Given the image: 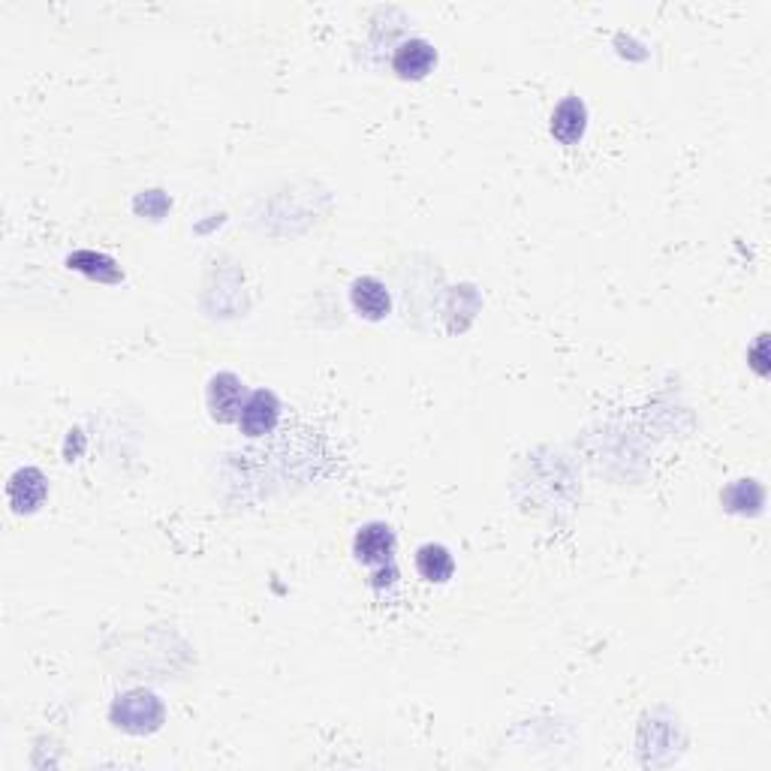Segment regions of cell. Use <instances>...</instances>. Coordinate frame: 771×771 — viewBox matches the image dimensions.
Returning <instances> with one entry per match:
<instances>
[{
	"instance_id": "10",
	"label": "cell",
	"mask_w": 771,
	"mask_h": 771,
	"mask_svg": "<svg viewBox=\"0 0 771 771\" xmlns=\"http://www.w3.org/2000/svg\"><path fill=\"white\" fill-rule=\"evenodd\" d=\"M67 268L93 277V280H100V284H121V280H124V272L118 268V263L112 256L93 254V251H76V254H69Z\"/></svg>"
},
{
	"instance_id": "6",
	"label": "cell",
	"mask_w": 771,
	"mask_h": 771,
	"mask_svg": "<svg viewBox=\"0 0 771 771\" xmlns=\"http://www.w3.org/2000/svg\"><path fill=\"white\" fill-rule=\"evenodd\" d=\"M438 64V48L431 46L428 40H404L401 46L395 48L392 55V69L398 73V79L404 81H419L426 79L428 73Z\"/></svg>"
},
{
	"instance_id": "8",
	"label": "cell",
	"mask_w": 771,
	"mask_h": 771,
	"mask_svg": "<svg viewBox=\"0 0 771 771\" xmlns=\"http://www.w3.org/2000/svg\"><path fill=\"white\" fill-rule=\"evenodd\" d=\"M587 133V106L582 97H564L552 112V136L573 148Z\"/></svg>"
},
{
	"instance_id": "1",
	"label": "cell",
	"mask_w": 771,
	"mask_h": 771,
	"mask_svg": "<svg viewBox=\"0 0 771 771\" xmlns=\"http://www.w3.org/2000/svg\"><path fill=\"white\" fill-rule=\"evenodd\" d=\"M112 724L128 733V736H151L157 733L166 720V705L157 693L145 691V687H136V691H128L118 696L112 703Z\"/></svg>"
},
{
	"instance_id": "11",
	"label": "cell",
	"mask_w": 771,
	"mask_h": 771,
	"mask_svg": "<svg viewBox=\"0 0 771 771\" xmlns=\"http://www.w3.org/2000/svg\"><path fill=\"white\" fill-rule=\"evenodd\" d=\"M724 507L729 513H738V516H757L766 504V488H762L757 480H738L729 488H724Z\"/></svg>"
},
{
	"instance_id": "9",
	"label": "cell",
	"mask_w": 771,
	"mask_h": 771,
	"mask_svg": "<svg viewBox=\"0 0 771 771\" xmlns=\"http://www.w3.org/2000/svg\"><path fill=\"white\" fill-rule=\"evenodd\" d=\"M416 573L426 579L428 585H443V582H450L452 573H455L452 552L447 546H440V542L419 546V552H416Z\"/></svg>"
},
{
	"instance_id": "4",
	"label": "cell",
	"mask_w": 771,
	"mask_h": 771,
	"mask_svg": "<svg viewBox=\"0 0 771 771\" xmlns=\"http://www.w3.org/2000/svg\"><path fill=\"white\" fill-rule=\"evenodd\" d=\"M280 422V401L272 389H256L247 395V401L239 416V428L247 438H265Z\"/></svg>"
},
{
	"instance_id": "7",
	"label": "cell",
	"mask_w": 771,
	"mask_h": 771,
	"mask_svg": "<svg viewBox=\"0 0 771 771\" xmlns=\"http://www.w3.org/2000/svg\"><path fill=\"white\" fill-rule=\"evenodd\" d=\"M350 301H353V308H356L359 317H365V320L371 322L386 320L392 311V296H389V289H386V284L368 275L353 280V287H350Z\"/></svg>"
},
{
	"instance_id": "5",
	"label": "cell",
	"mask_w": 771,
	"mask_h": 771,
	"mask_svg": "<svg viewBox=\"0 0 771 771\" xmlns=\"http://www.w3.org/2000/svg\"><path fill=\"white\" fill-rule=\"evenodd\" d=\"M353 554L365 566H392L395 554V530L383 521H368L353 537Z\"/></svg>"
},
{
	"instance_id": "3",
	"label": "cell",
	"mask_w": 771,
	"mask_h": 771,
	"mask_svg": "<svg viewBox=\"0 0 771 771\" xmlns=\"http://www.w3.org/2000/svg\"><path fill=\"white\" fill-rule=\"evenodd\" d=\"M46 473L36 471V467H19V471L10 476V483H7V500H10L12 513H19V516L36 513V509L46 504Z\"/></svg>"
},
{
	"instance_id": "2",
	"label": "cell",
	"mask_w": 771,
	"mask_h": 771,
	"mask_svg": "<svg viewBox=\"0 0 771 771\" xmlns=\"http://www.w3.org/2000/svg\"><path fill=\"white\" fill-rule=\"evenodd\" d=\"M206 401H208V414H211L214 422H223V426H227V422H239L244 401H247L242 377H235V374H230V371H220V374H214V377L208 381Z\"/></svg>"
},
{
	"instance_id": "12",
	"label": "cell",
	"mask_w": 771,
	"mask_h": 771,
	"mask_svg": "<svg viewBox=\"0 0 771 771\" xmlns=\"http://www.w3.org/2000/svg\"><path fill=\"white\" fill-rule=\"evenodd\" d=\"M750 359H753V368H757V374L766 377V374H769V368H766V334L760 338V344H757V350H753V356Z\"/></svg>"
}]
</instances>
